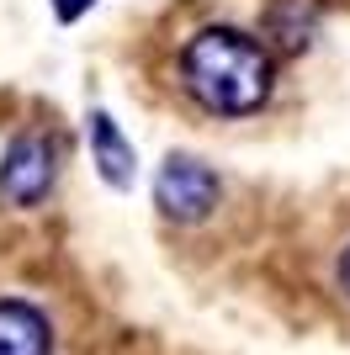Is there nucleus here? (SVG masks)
<instances>
[{
  "label": "nucleus",
  "mask_w": 350,
  "mask_h": 355,
  "mask_svg": "<svg viewBox=\"0 0 350 355\" xmlns=\"http://www.w3.org/2000/svg\"><path fill=\"white\" fill-rule=\"evenodd\" d=\"M223 202V180L218 170L197 154H165V164L154 170V207L181 228H197L218 212Z\"/></svg>",
  "instance_id": "3"
},
{
  "label": "nucleus",
  "mask_w": 350,
  "mask_h": 355,
  "mask_svg": "<svg viewBox=\"0 0 350 355\" xmlns=\"http://www.w3.org/2000/svg\"><path fill=\"white\" fill-rule=\"evenodd\" d=\"M313 27H319V16H313L308 0H271V6H265V37H271L281 53H303V48L313 43Z\"/></svg>",
  "instance_id": "6"
},
{
  "label": "nucleus",
  "mask_w": 350,
  "mask_h": 355,
  "mask_svg": "<svg viewBox=\"0 0 350 355\" xmlns=\"http://www.w3.org/2000/svg\"><path fill=\"white\" fill-rule=\"evenodd\" d=\"M85 133H90V159H96V175H101L112 191H128L133 175H138V154H133L128 133L117 128V117L96 106V112L85 117Z\"/></svg>",
  "instance_id": "4"
},
{
  "label": "nucleus",
  "mask_w": 350,
  "mask_h": 355,
  "mask_svg": "<svg viewBox=\"0 0 350 355\" xmlns=\"http://www.w3.org/2000/svg\"><path fill=\"white\" fill-rule=\"evenodd\" d=\"M0 355H53V324L27 297H0Z\"/></svg>",
  "instance_id": "5"
},
{
  "label": "nucleus",
  "mask_w": 350,
  "mask_h": 355,
  "mask_svg": "<svg viewBox=\"0 0 350 355\" xmlns=\"http://www.w3.org/2000/svg\"><path fill=\"white\" fill-rule=\"evenodd\" d=\"M335 286H340V292L350 297V244L340 250V260H335Z\"/></svg>",
  "instance_id": "8"
},
{
  "label": "nucleus",
  "mask_w": 350,
  "mask_h": 355,
  "mask_svg": "<svg viewBox=\"0 0 350 355\" xmlns=\"http://www.w3.org/2000/svg\"><path fill=\"white\" fill-rule=\"evenodd\" d=\"M58 164H64V144L48 128H22L0 154V207H43L58 186Z\"/></svg>",
  "instance_id": "2"
},
{
  "label": "nucleus",
  "mask_w": 350,
  "mask_h": 355,
  "mask_svg": "<svg viewBox=\"0 0 350 355\" xmlns=\"http://www.w3.org/2000/svg\"><path fill=\"white\" fill-rule=\"evenodd\" d=\"M48 6H53V16H58V21H80V16H85L90 6H96V0H48Z\"/></svg>",
  "instance_id": "7"
},
{
  "label": "nucleus",
  "mask_w": 350,
  "mask_h": 355,
  "mask_svg": "<svg viewBox=\"0 0 350 355\" xmlns=\"http://www.w3.org/2000/svg\"><path fill=\"white\" fill-rule=\"evenodd\" d=\"M175 69L181 90L212 117H255L276 96V53L244 27H197Z\"/></svg>",
  "instance_id": "1"
}]
</instances>
